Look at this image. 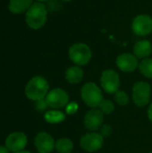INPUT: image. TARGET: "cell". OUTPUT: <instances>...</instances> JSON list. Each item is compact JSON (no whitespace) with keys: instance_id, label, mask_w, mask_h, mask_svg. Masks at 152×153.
<instances>
[{"instance_id":"obj_17","label":"cell","mask_w":152,"mask_h":153,"mask_svg":"<svg viewBox=\"0 0 152 153\" xmlns=\"http://www.w3.org/2000/svg\"><path fill=\"white\" fill-rule=\"evenodd\" d=\"M56 149L59 153H71L73 143L69 138H61L56 143Z\"/></svg>"},{"instance_id":"obj_27","label":"cell","mask_w":152,"mask_h":153,"mask_svg":"<svg viewBox=\"0 0 152 153\" xmlns=\"http://www.w3.org/2000/svg\"><path fill=\"white\" fill-rule=\"evenodd\" d=\"M13 153H30V152H27V151H21V152H17Z\"/></svg>"},{"instance_id":"obj_2","label":"cell","mask_w":152,"mask_h":153,"mask_svg":"<svg viewBox=\"0 0 152 153\" xmlns=\"http://www.w3.org/2000/svg\"><path fill=\"white\" fill-rule=\"evenodd\" d=\"M49 89L47 81L42 76H35L30 80L25 87V94L28 99L37 101L46 98Z\"/></svg>"},{"instance_id":"obj_10","label":"cell","mask_w":152,"mask_h":153,"mask_svg":"<svg viewBox=\"0 0 152 153\" xmlns=\"http://www.w3.org/2000/svg\"><path fill=\"white\" fill-rule=\"evenodd\" d=\"M28 143L27 136L21 132H15L8 135L5 141V146L10 152H17L23 151Z\"/></svg>"},{"instance_id":"obj_23","label":"cell","mask_w":152,"mask_h":153,"mask_svg":"<svg viewBox=\"0 0 152 153\" xmlns=\"http://www.w3.org/2000/svg\"><path fill=\"white\" fill-rule=\"evenodd\" d=\"M78 110V105L76 104V102H71L68 103L66 106V113L69 115H73L74 113H76V111Z\"/></svg>"},{"instance_id":"obj_18","label":"cell","mask_w":152,"mask_h":153,"mask_svg":"<svg viewBox=\"0 0 152 153\" xmlns=\"http://www.w3.org/2000/svg\"><path fill=\"white\" fill-rule=\"evenodd\" d=\"M65 119V115L57 110H49L45 114V120L49 124H57Z\"/></svg>"},{"instance_id":"obj_21","label":"cell","mask_w":152,"mask_h":153,"mask_svg":"<svg viewBox=\"0 0 152 153\" xmlns=\"http://www.w3.org/2000/svg\"><path fill=\"white\" fill-rule=\"evenodd\" d=\"M115 100L116 103L120 106H125L129 102V97L128 95L122 91H117L115 93Z\"/></svg>"},{"instance_id":"obj_30","label":"cell","mask_w":152,"mask_h":153,"mask_svg":"<svg viewBox=\"0 0 152 153\" xmlns=\"http://www.w3.org/2000/svg\"><path fill=\"white\" fill-rule=\"evenodd\" d=\"M151 153H152V152H151Z\"/></svg>"},{"instance_id":"obj_15","label":"cell","mask_w":152,"mask_h":153,"mask_svg":"<svg viewBox=\"0 0 152 153\" xmlns=\"http://www.w3.org/2000/svg\"><path fill=\"white\" fill-rule=\"evenodd\" d=\"M32 4V0H10L8 8L11 13L19 14L27 12Z\"/></svg>"},{"instance_id":"obj_24","label":"cell","mask_w":152,"mask_h":153,"mask_svg":"<svg viewBox=\"0 0 152 153\" xmlns=\"http://www.w3.org/2000/svg\"><path fill=\"white\" fill-rule=\"evenodd\" d=\"M112 133V127L108 125H104L100 127V134L103 137H107L110 135Z\"/></svg>"},{"instance_id":"obj_25","label":"cell","mask_w":152,"mask_h":153,"mask_svg":"<svg viewBox=\"0 0 152 153\" xmlns=\"http://www.w3.org/2000/svg\"><path fill=\"white\" fill-rule=\"evenodd\" d=\"M0 153H10V151L5 146H0Z\"/></svg>"},{"instance_id":"obj_16","label":"cell","mask_w":152,"mask_h":153,"mask_svg":"<svg viewBox=\"0 0 152 153\" xmlns=\"http://www.w3.org/2000/svg\"><path fill=\"white\" fill-rule=\"evenodd\" d=\"M83 77V70L79 65L69 67L65 72V79L69 83L75 84L82 81Z\"/></svg>"},{"instance_id":"obj_29","label":"cell","mask_w":152,"mask_h":153,"mask_svg":"<svg viewBox=\"0 0 152 153\" xmlns=\"http://www.w3.org/2000/svg\"><path fill=\"white\" fill-rule=\"evenodd\" d=\"M63 1H65V2H70V1H72V0H63Z\"/></svg>"},{"instance_id":"obj_1","label":"cell","mask_w":152,"mask_h":153,"mask_svg":"<svg viewBox=\"0 0 152 153\" xmlns=\"http://www.w3.org/2000/svg\"><path fill=\"white\" fill-rule=\"evenodd\" d=\"M47 19V11L43 3H33L32 5L26 12V23L32 30H39L42 28Z\"/></svg>"},{"instance_id":"obj_28","label":"cell","mask_w":152,"mask_h":153,"mask_svg":"<svg viewBox=\"0 0 152 153\" xmlns=\"http://www.w3.org/2000/svg\"><path fill=\"white\" fill-rule=\"evenodd\" d=\"M38 2H40V3H43V2H47V1H48V0H37Z\"/></svg>"},{"instance_id":"obj_3","label":"cell","mask_w":152,"mask_h":153,"mask_svg":"<svg viewBox=\"0 0 152 153\" xmlns=\"http://www.w3.org/2000/svg\"><path fill=\"white\" fill-rule=\"evenodd\" d=\"M82 99L86 105L91 108L99 107L103 100V95L99 87L94 82H87L82 88Z\"/></svg>"},{"instance_id":"obj_11","label":"cell","mask_w":152,"mask_h":153,"mask_svg":"<svg viewBox=\"0 0 152 153\" xmlns=\"http://www.w3.org/2000/svg\"><path fill=\"white\" fill-rule=\"evenodd\" d=\"M116 65L121 71L125 73H130L135 71L137 67H139V62L138 58L134 55L124 53L117 56Z\"/></svg>"},{"instance_id":"obj_4","label":"cell","mask_w":152,"mask_h":153,"mask_svg":"<svg viewBox=\"0 0 152 153\" xmlns=\"http://www.w3.org/2000/svg\"><path fill=\"white\" fill-rule=\"evenodd\" d=\"M69 57L72 62L81 66L87 65L91 59V50L84 43H75L69 48Z\"/></svg>"},{"instance_id":"obj_5","label":"cell","mask_w":152,"mask_h":153,"mask_svg":"<svg viewBox=\"0 0 152 153\" xmlns=\"http://www.w3.org/2000/svg\"><path fill=\"white\" fill-rule=\"evenodd\" d=\"M151 89V85L144 82H138L133 88V100L136 106L142 108L150 103Z\"/></svg>"},{"instance_id":"obj_13","label":"cell","mask_w":152,"mask_h":153,"mask_svg":"<svg viewBox=\"0 0 152 153\" xmlns=\"http://www.w3.org/2000/svg\"><path fill=\"white\" fill-rule=\"evenodd\" d=\"M35 146L39 153H50L56 148V143L50 134L42 132L36 136Z\"/></svg>"},{"instance_id":"obj_7","label":"cell","mask_w":152,"mask_h":153,"mask_svg":"<svg viewBox=\"0 0 152 153\" xmlns=\"http://www.w3.org/2000/svg\"><path fill=\"white\" fill-rule=\"evenodd\" d=\"M132 30L138 36H147L152 32V18L148 14L137 15L132 22Z\"/></svg>"},{"instance_id":"obj_8","label":"cell","mask_w":152,"mask_h":153,"mask_svg":"<svg viewBox=\"0 0 152 153\" xmlns=\"http://www.w3.org/2000/svg\"><path fill=\"white\" fill-rule=\"evenodd\" d=\"M45 99L48 107L53 108H61L66 107L69 103L68 93L60 88H56L50 91Z\"/></svg>"},{"instance_id":"obj_22","label":"cell","mask_w":152,"mask_h":153,"mask_svg":"<svg viewBox=\"0 0 152 153\" xmlns=\"http://www.w3.org/2000/svg\"><path fill=\"white\" fill-rule=\"evenodd\" d=\"M47 107H48V105H47V103L46 101V99L37 100L36 103H35V108L39 111H44V110L47 109Z\"/></svg>"},{"instance_id":"obj_12","label":"cell","mask_w":152,"mask_h":153,"mask_svg":"<svg viewBox=\"0 0 152 153\" xmlns=\"http://www.w3.org/2000/svg\"><path fill=\"white\" fill-rule=\"evenodd\" d=\"M104 120V114L101 110L99 109H91L87 112L84 118L85 127L90 131H97L100 129L102 126Z\"/></svg>"},{"instance_id":"obj_9","label":"cell","mask_w":152,"mask_h":153,"mask_svg":"<svg viewBox=\"0 0 152 153\" xmlns=\"http://www.w3.org/2000/svg\"><path fill=\"white\" fill-rule=\"evenodd\" d=\"M103 136L98 133H90L83 135L81 139V147L89 152H97L103 146Z\"/></svg>"},{"instance_id":"obj_6","label":"cell","mask_w":152,"mask_h":153,"mask_svg":"<svg viewBox=\"0 0 152 153\" xmlns=\"http://www.w3.org/2000/svg\"><path fill=\"white\" fill-rule=\"evenodd\" d=\"M100 83L106 92L116 93L120 87V77L114 70H105L100 77Z\"/></svg>"},{"instance_id":"obj_26","label":"cell","mask_w":152,"mask_h":153,"mask_svg":"<svg viewBox=\"0 0 152 153\" xmlns=\"http://www.w3.org/2000/svg\"><path fill=\"white\" fill-rule=\"evenodd\" d=\"M148 116H149L150 120L152 122V103H151V105L150 106V108H149V110H148Z\"/></svg>"},{"instance_id":"obj_20","label":"cell","mask_w":152,"mask_h":153,"mask_svg":"<svg viewBox=\"0 0 152 153\" xmlns=\"http://www.w3.org/2000/svg\"><path fill=\"white\" fill-rule=\"evenodd\" d=\"M99 108L101 110V112L103 114H106V115H108V114H111L114 109H115V105L114 103L109 100H103L99 105Z\"/></svg>"},{"instance_id":"obj_14","label":"cell","mask_w":152,"mask_h":153,"mask_svg":"<svg viewBox=\"0 0 152 153\" xmlns=\"http://www.w3.org/2000/svg\"><path fill=\"white\" fill-rule=\"evenodd\" d=\"M151 43L147 39L140 40L134 45L133 53L137 58H147L151 54Z\"/></svg>"},{"instance_id":"obj_19","label":"cell","mask_w":152,"mask_h":153,"mask_svg":"<svg viewBox=\"0 0 152 153\" xmlns=\"http://www.w3.org/2000/svg\"><path fill=\"white\" fill-rule=\"evenodd\" d=\"M139 69L145 77L152 79V58H144L139 64Z\"/></svg>"}]
</instances>
